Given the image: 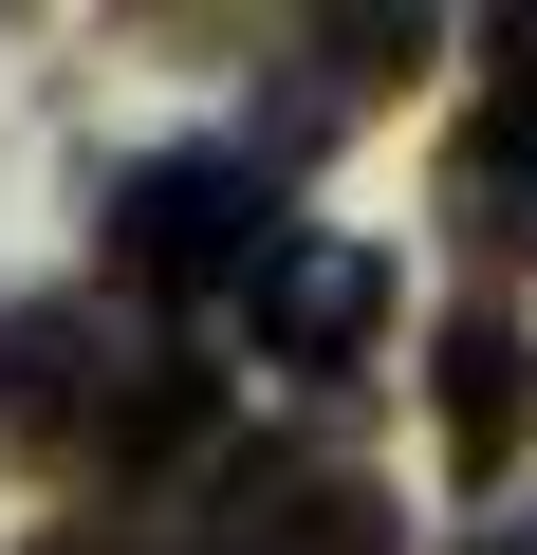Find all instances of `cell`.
<instances>
[{
    "label": "cell",
    "instance_id": "obj_1",
    "mask_svg": "<svg viewBox=\"0 0 537 555\" xmlns=\"http://www.w3.org/2000/svg\"><path fill=\"white\" fill-rule=\"evenodd\" d=\"M279 259V167L259 149H149L112 167V278L130 297H241Z\"/></svg>",
    "mask_w": 537,
    "mask_h": 555
},
{
    "label": "cell",
    "instance_id": "obj_2",
    "mask_svg": "<svg viewBox=\"0 0 537 555\" xmlns=\"http://www.w3.org/2000/svg\"><path fill=\"white\" fill-rule=\"evenodd\" d=\"M389 315H408L389 241H279V259L241 278V334H259V371H297V389H353V371L389 352Z\"/></svg>",
    "mask_w": 537,
    "mask_h": 555
},
{
    "label": "cell",
    "instance_id": "obj_3",
    "mask_svg": "<svg viewBox=\"0 0 537 555\" xmlns=\"http://www.w3.org/2000/svg\"><path fill=\"white\" fill-rule=\"evenodd\" d=\"M204 537H222V555H389L408 518H389V481H353L334 444H241L222 500H204Z\"/></svg>",
    "mask_w": 537,
    "mask_h": 555
},
{
    "label": "cell",
    "instance_id": "obj_4",
    "mask_svg": "<svg viewBox=\"0 0 537 555\" xmlns=\"http://www.w3.org/2000/svg\"><path fill=\"white\" fill-rule=\"evenodd\" d=\"M112 334L75 315V297H0V463H56V444H93L112 426Z\"/></svg>",
    "mask_w": 537,
    "mask_h": 555
},
{
    "label": "cell",
    "instance_id": "obj_5",
    "mask_svg": "<svg viewBox=\"0 0 537 555\" xmlns=\"http://www.w3.org/2000/svg\"><path fill=\"white\" fill-rule=\"evenodd\" d=\"M519 426H537V334L519 315H445V463L519 481Z\"/></svg>",
    "mask_w": 537,
    "mask_h": 555
},
{
    "label": "cell",
    "instance_id": "obj_6",
    "mask_svg": "<svg viewBox=\"0 0 537 555\" xmlns=\"http://www.w3.org/2000/svg\"><path fill=\"white\" fill-rule=\"evenodd\" d=\"M445 222H463L482 259H537V130H500V112H482V130L445 149Z\"/></svg>",
    "mask_w": 537,
    "mask_h": 555
},
{
    "label": "cell",
    "instance_id": "obj_7",
    "mask_svg": "<svg viewBox=\"0 0 537 555\" xmlns=\"http://www.w3.org/2000/svg\"><path fill=\"white\" fill-rule=\"evenodd\" d=\"M500 130H537V20H500Z\"/></svg>",
    "mask_w": 537,
    "mask_h": 555
},
{
    "label": "cell",
    "instance_id": "obj_8",
    "mask_svg": "<svg viewBox=\"0 0 537 555\" xmlns=\"http://www.w3.org/2000/svg\"><path fill=\"white\" fill-rule=\"evenodd\" d=\"M463 555H537V500H519V518H482V537H463Z\"/></svg>",
    "mask_w": 537,
    "mask_h": 555
},
{
    "label": "cell",
    "instance_id": "obj_9",
    "mask_svg": "<svg viewBox=\"0 0 537 555\" xmlns=\"http://www.w3.org/2000/svg\"><path fill=\"white\" fill-rule=\"evenodd\" d=\"M38 555H112V537H38Z\"/></svg>",
    "mask_w": 537,
    "mask_h": 555
}]
</instances>
